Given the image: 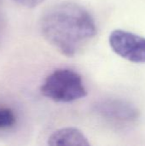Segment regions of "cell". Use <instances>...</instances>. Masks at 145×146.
<instances>
[{
	"label": "cell",
	"instance_id": "cell-6",
	"mask_svg": "<svg viewBox=\"0 0 145 146\" xmlns=\"http://www.w3.org/2000/svg\"><path fill=\"white\" fill-rule=\"evenodd\" d=\"M16 122V117L12 110L0 108V130L12 127Z\"/></svg>",
	"mask_w": 145,
	"mask_h": 146
},
{
	"label": "cell",
	"instance_id": "cell-4",
	"mask_svg": "<svg viewBox=\"0 0 145 146\" xmlns=\"http://www.w3.org/2000/svg\"><path fill=\"white\" fill-rule=\"evenodd\" d=\"M109 41L111 49L118 56L134 63H145L144 37L116 29L110 33Z\"/></svg>",
	"mask_w": 145,
	"mask_h": 146
},
{
	"label": "cell",
	"instance_id": "cell-5",
	"mask_svg": "<svg viewBox=\"0 0 145 146\" xmlns=\"http://www.w3.org/2000/svg\"><path fill=\"white\" fill-rule=\"evenodd\" d=\"M50 145L88 146L90 142L85 134L75 127H64L52 133L48 139Z\"/></svg>",
	"mask_w": 145,
	"mask_h": 146
},
{
	"label": "cell",
	"instance_id": "cell-2",
	"mask_svg": "<svg viewBox=\"0 0 145 146\" xmlns=\"http://www.w3.org/2000/svg\"><path fill=\"white\" fill-rule=\"evenodd\" d=\"M41 93L44 97L57 103H70L87 95L81 76L70 68H57L43 82Z\"/></svg>",
	"mask_w": 145,
	"mask_h": 146
},
{
	"label": "cell",
	"instance_id": "cell-7",
	"mask_svg": "<svg viewBox=\"0 0 145 146\" xmlns=\"http://www.w3.org/2000/svg\"><path fill=\"white\" fill-rule=\"evenodd\" d=\"M16 3L26 7V8H34L40 3H42L44 0H13Z\"/></svg>",
	"mask_w": 145,
	"mask_h": 146
},
{
	"label": "cell",
	"instance_id": "cell-3",
	"mask_svg": "<svg viewBox=\"0 0 145 146\" xmlns=\"http://www.w3.org/2000/svg\"><path fill=\"white\" fill-rule=\"evenodd\" d=\"M95 112L109 124L117 127H128L137 122L139 111L132 103L121 98H107L98 102Z\"/></svg>",
	"mask_w": 145,
	"mask_h": 146
},
{
	"label": "cell",
	"instance_id": "cell-1",
	"mask_svg": "<svg viewBox=\"0 0 145 146\" xmlns=\"http://www.w3.org/2000/svg\"><path fill=\"white\" fill-rule=\"evenodd\" d=\"M40 30L44 38L67 56H73L85 49L97 31L90 12L72 2L49 8L41 17Z\"/></svg>",
	"mask_w": 145,
	"mask_h": 146
}]
</instances>
